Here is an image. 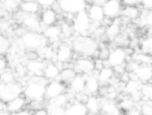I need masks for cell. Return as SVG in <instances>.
I'll use <instances>...</instances> for the list:
<instances>
[{
    "label": "cell",
    "mask_w": 152,
    "mask_h": 115,
    "mask_svg": "<svg viewBox=\"0 0 152 115\" xmlns=\"http://www.w3.org/2000/svg\"><path fill=\"white\" fill-rule=\"evenodd\" d=\"M48 80L43 76H33L23 89L26 98L30 100H43L45 98V87Z\"/></svg>",
    "instance_id": "cell-1"
},
{
    "label": "cell",
    "mask_w": 152,
    "mask_h": 115,
    "mask_svg": "<svg viewBox=\"0 0 152 115\" xmlns=\"http://www.w3.org/2000/svg\"><path fill=\"white\" fill-rule=\"evenodd\" d=\"M72 48L75 52L89 57L96 54L99 43L94 38L80 35L72 41Z\"/></svg>",
    "instance_id": "cell-2"
},
{
    "label": "cell",
    "mask_w": 152,
    "mask_h": 115,
    "mask_svg": "<svg viewBox=\"0 0 152 115\" xmlns=\"http://www.w3.org/2000/svg\"><path fill=\"white\" fill-rule=\"evenodd\" d=\"M92 21L89 18L86 10L74 15L72 27L74 31L82 36H87Z\"/></svg>",
    "instance_id": "cell-3"
},
{
    "label": "cell",
    "mask_w": 152,
    "mask_h": 115,
    "mask_svg": "<svg viewBox=\"0 0 152 115\" xmlns=\"http://www.w3.org/2000/svg\"><path fill=\"white\" fill-rule=\"evenodd\" d=\"M23 92V88L18 82L14 81L7 84L0 82V100L5 103L20 95Z\"/></svg>",
    "instance_id": "cell-4"
},
{
    "label": "cell",
    "mask_w": 152,
    "mask_h": 115,
    "mask_svg": "<svg viewBox=\"0 0 152 115\" xmlns=\"http://www.w3.org/2000/svg\"><path fill=\"white\" fill-rule=\"evenodd\" d=\"M45 39L43 35L32 31L23 33L21 37L23 45L28 50H36L44 46Z\"/></svg>",
    "instance_id": "cell-5"
},
{
    "label": "cell",
    "mask_w": 152,
    "mask_h": 115,
    "mask_svg": "<svg viewBox=\"0 0 152 115\" xmlns=\"http://www.w3.org/2000/svg\"><path fill=\"white\" fill-rule=\"evenodd\" d=\"M58 3L61 11L72 14L86 10L88 4L86 0H62Z\"/></svg>",
    "instance_id": "cell-6"
},
{
    "label": "cell",
    "mask_w": 152,
    "mask_h": 115,
    "mask_svg": "<svg viewBox=\"0 0 152 115\" xmlns=\"http://www.w3.org/2000/svg\"><path fill=\"white\" fill-rule=\"evenodd\" d=\"M128 54L125 51V48L121 46H117L110 51L107 59L105 61L107 62V66L112 68L123 66L126 61Z\"/></svg>",
    "instance_id": "cell-7"
},
{
    "label": "cell",
    "mask_w": 152,
    "mask_h": 115,
    "mask_svg": "<svg viewBox=\"0 0 152 115\" xmlns=\"http://www.w3.org/2000/svg\"><path fill=\"white\" fill-rule=\"evenodd\" d=\"M102 7L106 17L113 20L121 15L122 5L121 0H107Z\"/></svg>",
    "instance_id": "cell-8"
},
{
    "label": "cell",
    "mask_w": 152,
    "mask_h": 115,
    "mask_svg": "<svg viewBox=\"0 0 152 115\" xmlns=\"http://www.w3.org/2000/svg\"><path fill=\"white\" fill-rule=\"evenodd\" d=\"M65 87L63 82L59 80H53L48 83L45 87V98L48 100L54 98L65 92Z\"/></svg>",
    "instance_id": "cell-9"
},
{
    "label": "cell",
    "mask_w": 152,
    "mask_h": 115,
    "mask_svg": "<svg viewBox=\"0 0 152 115\" xmlns=\"http://www.w3.org/2000/svg\"><path fill=\"white\" fill-rule=\"evenodd\" d=\"M74 69L77 73L89 74L95 71L94 62L88 57L80 58L76 60Z\"/></svg>",
    "instance_id": "cell-10"
},
{
    "label": "cell",
    "mask_w": 152,
    "mask_h": 115,
    "mask_svg": "<svg viewBox=\"0 0 152 115\" xmlns=\"http://www.w3.org/2000/svg\"><path fill=\"white\" fill-rule=\"evenodd\" d=\"M86 11L89 18L93 23L100 24L105 18L102 5L91 3L88 8H86Z\"/></svg>",
    "instance_id": "cell-11"
},
{
    "label": "cell",
    "mask_w": 152,
    "mask_h": 115,
    "mask_svg": "<svg viewBox=\"0 0 152 115\" xmlns=\"http://www.w3.org/2000/svg\"><path fill=\"white\" fill-rule=\"evenodd\" d=\"M73 55L72 47L66 44L60 45L55 52L56 61L61 63H66L71 60Z\"/></svg>",
    "instance_id": "cell-12"
},
{
    "label": "cell",
    "mask_w": 152,
    "mask_h": 115,
    "mask_svg": "<svg viewBox=\"0 0 152 115\" xmlns=\"http://www.w3.org/2000/svg\"><path fill=\"white\" fill-rule=\"evenodd\" d=\"M134 73L137 79L142 83L150 82L152 78L151 64H140Z\"/></svg>",
    "instance_id": "cell-13"
},
{
    "label": "cell",
    "mask_w": 152,
    "mask_h": 115,
    "mask_svg": "<svg viewBox=\"0 0 152 115\" xmlns=\"http://www.w3.org/2000/svg\"><path fill=\"white\" fill-rule=\"evenodd\" d=\"M86 76L84 92H86V93L90 95L96 94L99 92L100 87V84L97 75L92 73L89 74H86Z\"/></svg>",
    "instance_id": "cell-14"
},
{
    "label": "cell",
    "mask_w": 152,
    "mask_h": 115,
    "mask_svg": "<svg viewBox=\"0 0 152 115\" xmlns=\"http://www.w3.org/2000/svg\"><path fill=\"white\" fill-rule=\"evenodd\" d=\"M57 18V13L52 7H50L44 8L40 14V21L41 24L47 27L55 24Z\"/></svg>",
    "instance_id": "cell-15"
},
{
    "label": "cell",
    "mask_w": 152,
    "mask_h": 115,
    "mask_svg": "<svg viewBox=\"0 0 152 115\" xmlns=\"http://www.w3.org/2000/svg\"><path fill=\"white\" fill-rule=\"evenodd\" d=\"M46 63L42 60L38 59L28 60L26 64L27 71L33 74V76H43V72Z\"/></svg>",
    "instance_id": "cell-16"
},
{
    "label": "cell",
    "mask_w": 152,
    "mask_h": 115,
    "mask_svg": "<svg viewBox=\"0 0 152 115\" xmlns=\"http://www.w3.org/2000/svg\"><path fill=\"white\" fill-rule=\"evenodd\" d=\"M26 104L25 97L19 95L6 103V110L13 114L23 109Z\"/></svg>",
    "instance_id": "cell-17"
},
{
    "label": "cell",
    "mask_w": 152,
    "mask_h": 115,
    "mask_svg": "<svg viewBox=\"0 0 152 115\" xmlns=\"http://www.w3.org/2000/svg\"><path fill=\"white\" fill-rule=\"evenodd\" d=\"M26 14L23 19V23L24 26L28 28L30 31L39 33L42 24L40 20L36 16V14Z\"/></svg>",
    "instance_id": "cell-18"
},
{
    "label": "cell",
    "mask_w": 152,
    "mask_h": 115,
    "mask_svg": "<svg viewBox=\"0 0 152 115\" xmlns=\"http://www.w3.org/2000/svg\"><path fill=\"white\" fill-rule=\"evenodd\" d=\"M69 84L72 91L76 94H81L85 91L86 77L84 74L77 73Z\"/></svg>",
    "instance_id": "cell-19"
},
{
    "label": "cell",
    "mask_w": 152,
    "mask_h": 115,
    "mask_svg": "<svg viewBox=\"0 0 152 115\" xmlns=\"http://www.w3.org/2000/svg\"><path fill=\"white\" fill-rule=\"evenodd\" d=\"M121 33V21L118 20V17L113 19L105 29L104 35L110 41H112Z\"/></svg>",
    "instance_id": "cell-20"
},
{
    "label": "cell",
    "mask_w": 152,
    "mask_h": 115,
    "mask_svg": "<svg viewBox=\"0 0 152 115\" xmlns=\"http://www.w3.org/2000/svg\"><path fill=\"white\" fill-rule=\"evenodd\" d=\"M43 36L48 40L56 42L58 41L61 36V30L60 26L55 24L52 26H47L43 30Z\"/></svg>",
    "instance_id": "cell-21"
},
{
    "label": "cell",
    "mask_w": 152,
    "mask_h": 115,
    "mask_svg": "<svg viewBox=\"0 0 152 115\" xmlns=\"http://www.w3.org/2000/svg\"><path fill=\"white\" fill-rule=\"evenodd\" d=\"M60 73L59 67L53 62H49L45 64L43 76L48 80L57 79Z\"/></svg>",
    "instance_id": "cell-22"
},
{
    "label": "cell",
    "mask_w": 152,
    "mask_h": 115,
    "mask_svg": "<svg viewBox=\"0 0 152 115\" xmlns=\"http://www.w3.org/2000/svg\"><path fill=\"white\" fill-rule=\"evenodd\" d=\"M84 104L88 110V113L97 114L100 112V101L95 96V95H90V96H88Z\"/></svg>",
    "instance_id": "cell-23"
},
{
    "label": "cell",
    "mask_w": 152,
    "mask_h": 115,
    "mask_svg": "<svg viewBox=\"0 0 152 115\" xmlns=\"http://www.w3.org/2000/svg\"><path fill=\"white\" fill-rule=\"evenodd\" d=\"M88 114V110L85 104L81 101L73 103L65 107V114L85 115Z\"/></svg>",
    "instance_id": "cell-24"
},
{
    "label": "cell",
    "mask_w": 152,
    "mask_h": 115,
    "mask_svg": "<svg viewBox=\"0 0 152 115\" xmlns=\"http://www.w3.org/2000/svg\"><path fill=\"white\" fill-rule=\"evenodd\" d=\"M69 101V97L65 92L58 95L54 98L49 100L47 110L55 108H65Z\"/></svg>",
    "instance_id": "cell-25"
},
{
    "label": "cell",
    "mask_w": 152,
    "mask_h": 115,
    "mask_svg": "<svg viewBox=\"0 0 152 115\" xmlns=\"http://www.w3.org/2000/svg\"><path fill=\"white\" fill-rule=\"evenodd\" d=\"M20 10L25 14H37L40 9V6L35 1H23L19 5Z\"/></svg>",
    "instance_id": "cell-26"
},
{
    "label": "cell",
    "mask_w": 152,
    "mask_h": 115,
    "mask_svg": "<svg viewBox=\"0 0 152 115\" xmlns=\"http://www.w3.org/2000/svg\"><path fill=\"white\" fill-rule=\"evenodd\" d=\"M115 76V72L112 67L110 66H103L98 71L97 74V79L100 82L106 83H109L110 80Z\"/></svg>",
    "instance_id": "cell-27"
},
{
    "label": "cell",
    "mask_w": 152,
    "mask_h": 115,
    "mask_svg": "<svg viewBox=\"0 0 152 115\" xmlns=\"http://www.w3.org/2000/svg\"><path fill=\"white\" fill-rule=\"evenodd\" d=\"M100 111L105 114H120L119 107L115 104L112 100L107 99L103 102H101Z\"/></svg>",
    "instance_id": "cell-28"
},
{
    "label": "cell",
    "mask_w": 152,
    "mask_h": 115,
    "mask_svg": "<svg viewBox=\"0 0 152 115\" xmlns=\"http://www.w3.org/2000/svg\"><path fill=\"white\" fill-rule=\"evenodd\" d=\"M121 15L130 20H135L140 18L141 11L137 6H124Z\"/></svg>",
    "instance_id": "cell-29"
},
{
    "label": "cell",
    "mask_w": 152,
    "mask_h": 115,
    "mask_svg": "<svg viewBox=\"0 0 152 115\" xmlns=\"http://www.w3.org/2000/svg\"><path fill=\"white\" fill-rule=\"evenodd\" d=\"M142 84V83L138 79H129L126 83H125L124 90L125 93L131 95L140 91Z\"/></svg>",
    "instance_id": "cell-30"
},
{
    "label": "cell",
    "mask_w": 152,
    "mask_h": 115,
    "mask_svg": "<svg viewBox=\"0 0 152 115\" xmlns=\"http://www.w3.org/2000/svg\"><path fill=\"white\" fill-rule=\"evenodd\" d=\"M77 72L74 68L66 67L60 70L59 74L57 79L63 83H69L77 75Z\"/></svg>",
    "instance_id": "cell-31"
},
{
    "label": "cell",
    "mask_w": 152,
    "mask_h": 115,
    "mask_svg": "<svg viewBox=\"0 0 152 115\" xmlns=\"http://www.w3.org/2000/svg\"><path fill=\"white\" fill-rule=\"evenodd\" d=\"M139 46L140 48L141 52L151 55L152 51L151 36H147L145 38L143 39L141 42H140Z\"/></svg>",
    "instance_id": "cell-32"
},
{
    "label": "cell",
    "mask_w": 152,
    "mask_h": 115,
    "mask_svg": "<svg viewBox=\"0 0 152 115\" xmlns=\"http://www.w3.org/2000/svg\"><path fill=\"white\" fill-rule=\"evenodd\" d=\"M132 60L137 61L139 64H151V55L143 52H138L132 55Z\"/></svg>",
    "instance_id": "cell-33"
},
{
    "label": "cell",
    "mask_w": 152,
    "mask_h": 115,
    "mask_svg": "<svg viewBox=\"0 0 152 115\" xmlns=\"http://www.w3.org/2000/svg\"><path fill=\"white\" fill-rule=\"evenodd\" d=\"M140 91L142 98H144L146 100H151L152 86L150 82L142 83L141 86Z\"/></svg>",
    "instance_id": "cell-34"
},
{
    "label": "cell",
    "mask_w": 152,
    "mask_h": 115,
    "mask_svg": "<svg viewBox=\"0 0 152 115\" xmlns=\"http://www.w3.org/2000/svg\"><path fill=\"white\" fill-rule=\"evenodd\" d=\"M15 76L11 71L4 70L0 74V82L2 83H10L15 80Z\"/></svg>",
    "instance_id": "cell-35"
},
{
    "label": "cell",
    "mask_w": 152,
    "mask_h": 115,
    "mask_svg": "<svg viewBox=\"0 0 152 115\" xmlns=\"http://www.w3.org/2000/svg\"><path fill=\"white\" fill-rule=\"evenodd\" d=\"M11 43L8 39L0 34V55L6 53L10 49Z\"/></svg>",
    "instance_id": "cell-36"
},
{
    "label": "cell",
    "mask_w": 152,
    "mask_h": 115,
    "mask_svg": "<svg viewBox=\"0 0 152 115\" xmlns=\"http://www.w3.org/2000/svg\"><path fill=\"white\" fill-rule=\"evenodd\" d=\"M140 64L137 61L131 59V60L125 62L124 66L125 71L128 73H134Z\"/></svg>",
    "instance_id": "cell-37"
},
{
    "label": "cell",
    "mask_w": 152,
    "mask_h": 115,
    "mask_svg": "<svg viewBox=\"0 0 152 115\" xmlns=\"http://www.w3.org/2000/svg\"><path fill=\"white\" fill-rule=\"evenodd\" d=\"M41 48L42 55L43 58L47 60H49L52 58V57L55 55V52L52 47L48 46H43Z\"/></svg>",
    "instance_id": "cell-38"
},
{
    "label": "cell",
    "mask_w": 152,
    "mask_h": 115,
    "mask_svg": "<svg viewBox=\"0 0 152 115\" xmlns=\"http://www.w3.org/2000/svg\"><path fill=\"white\" fill-rule=\"evenodd\" d=\"M141 114L144 115H151L152 114V105L151 100H147L143 103L140 108Z\"/></svg>",
    "instance_id": "cell-39"
},
{
    "label": "cell",
    "mask_w": 152,
    "mask_h": 115,
    "mask_svg": "<svg viewBox=\"0 0 152 115\" xmlns=\"http://www.w3.org/2000/svg\"><path fill=\"white\" fill-rule=\"evenodd\" d=\"M60 27L61 30V35H63L66 38H69L72 35V30L73 29L68 23H64L60 26Z\"/></svg>",
    "instance_id": "cell-40"
},
{
    "label": "cell",
    "mask_w": 152,
    "mask_h": 115,
    "mask_svg": "<svg viewBox=\"0 0 152 115\" xmlns=\"http://www.w3.org/2000/svg\"><path fill=\"white\" fill-rule=\"evenodd\" d=\"M2 6L8 11H14L19 7V5L12 0H4Z\"/></svg>",
    "instance_id": "cell-41"
},
{
    "label": "cell",
    "mask_w": 152,
    "mask_h": 115,
    "mask_svg": "<svg viewBox=\"0 0 152 115\" xmlns=\"http://www.w3.org/2000/svg\"><path fill=\"white\" fill-rule=\"evenodd\" d=\"M134 102H135L131 98H129L122 100L119 105L121 108L128 111L134 107Z\"/></svg>",
    "instance_id": "cell-42"
},
{
    "label": "cell",
    "mask_w": 152,
    "mask_h": 115,
    "mask_svg": "<svg viewBox=\"0 0 152 115\" xmlns=\"http://www.w3.org/2000/svg\"><path fill=\"white\" fill-rule=\"evenodd\" d=\"M110 51V50L107 47H103L102 48H100L97 54L98 58L103 61H106L109 57Z\"/></svg>",
    "instance_id": "cell-43"
},
{
    "label": "cell",
    "mask_w": 152,
    "mask_h": 115,
    "mask_svg": "<svg viewBox=\"0 0 152 115\" xmlns=\"http://www.w3.org/2000/svg\"><path fill=\"white\" fill-rule=\"evenodd\" d=\"M141 21L144 24L146 25L147 27H151L152 25V12L151 10H147L146 14L143 16V19Z\"/></svg>",
    "instance_id": "cell-44"
},
{
    "label": "cell",
    "mask_w": 152,
    "mask_h": 115,
    "mask_svg": "<svg viewBox=\"0 0 152 115\" xmlns=\"http://www.w3.org/2000/svg\"><path fill=\"white\" fill-rule=\"evenodd\" d=\"M36 2L39 4L41 8L44 9L52 7L57 1L56 0H36Z\"/></svg>",
    "instance_id": "cell-45"
},
{
    "label": "cell",
    "mask_w": 152,
    "mask_h": 115,
    "mask_svg": "<svg viewBox=\"0 0 152 115\" xmlns=\"http://www.w3.org/2000/svg\"><path fill=\"white\" fill-rule=\"evenodd\" d=\"M25 57L28 61L38 59L39 58L40 55L39 54V52L36 51V50H28V51L26 52Z\"/></svg>",
    "instance_id": "cell-46"
},
{
    "label": "cell",
    "mask_w": 152,
    "mask_h": 115,
    "mask_svg": "<svg viewBox=\"0 0 152 115\" xmlns=\"http://www.w3.org/2000/svg\"><path fill=\"white\" fill-rule=\"evenodd\" d=\"M139 4L141 5L144 10H151L152 8V0H139Z\"/></svg>",
    "instance_id": "cell-47"
},
{
    "label": "cell",
    "mask_w": 152,
    "mask_h": 115,
    "mask_svg": "<svg viewBox=\"0 0 152 115\" xmlns=\"http://www.w3.org/2000/svg\"><path fill=\"white\" fill-rule=\"evenodd\" d=\"M124 6H137L139 4V0H121Z\"/></svg>",
    "instance_id": "cell-48"
},
{
    "label": "cell",
    "mask_w": 152,
    "mask_h": 115,
    "mask_svg": "<svg viewBox=\"0 0 152 115\" xmlns=\"http://www.w3.org/2000/svg\"><path fill=\"white\" fill-rule=\"evenodd\" d=\"M16 72L19 75V76H23L25 75L27 72V69H26V67H24L22 64H18L16 66Z\"/></svg>",
    "instance_id": "cell-49"
},
{
    "label": "cell",
    "mask_w": 152,
    "mask_h": 115,
    "mask_svg": "<svg viewBox=\"0 0 152 115\" xmlns=\"http://www.w3.org/2000/svg\"><path fill=\"white\" fill-rule=\"evenodd\" d=\"M7 67V62L6 60L2 57H0V72H2L5 70H6Z\"/></svg>",
    "instance_id": "cell-50"
},
{
    "label": "cell",
    "mask_w": 152,
    "mask_h": 115,
    "mask_svg": "<svg viewBox=\"0 0 152 115\" xmlns=\"http://www.w3.org/2000/svg\"><path fill=\"white\" fill-rule=\"evenodd\" d=\"M34 114L36 115H46L48 114V111L45 107L39 108L34 111Z\"/></svg>",
    "instance_id": "cell-51"
},
{
    "label": "cell",
    "mask_w": 152,
    "mask_h": 115,
    "mask_svg": "<svg viewBox=\"0 0 152 115\" xmlns=\"http://www.w3.org/2000/svg\"><path fill=\"white\" fill-rule=\"evenodd\" d=\"M87 2L88 1L90 4L93 3V4H97L99 5H103L107 0H86Z\"/></svg>",
    "instance_id": "cell-52"
},
{
    "label": "cell",
    "mask_w": 152,
    "mask_h": 115,
    "mask_svg": "<svg viewBox=\"0 0 152 115\" xmlns=\"http://www.w3.org/2000/svg\"><path fill=\"white\" fill-rule=\"evenodd\" d=\"M5 110H6V103L0 100V114H1V113H4Z\"/></svg>",
    "instance_id": "cell-53"
},
{
    "label": "cell",
    "mask_w": 152,
    "mask_h": 115,
    "mask_svg": "<svg viewBox=\"0 0 152 115\" xmlns=\"http://www.w3.org/2000/svg\"><path fill=\"white\" fill-rule=\"evenodd\" d=\"M13 1H14L15 3H17V4H18L20 5V4L23 1V0H12Z\"/></svg>",
    "instance_id": "cell-54"
},
{
    "label": "cell",
    "mask_w": 152,
    "mask_h": 115,
    "mask_svg": "<svg viewBox=\"0 0 152 115\" xmlns=\"http://www.w3.org/2000/svg\"><path fill=\"white\" fill-rule=\"evenodd\" d=\"M2 23L0 21V32H1V29H2Z\"/></svg>",
    "instance_id": "cell-55"
},
{
    "label": "cell",
    "mask_w": 152,
    "mask_h": 115,
    "mask_svg": "<svg viewBox=\"0 0 152 115\" xmlns=\"http://www.w3.org/2000/svg\"><path fill=\"white\" fill-rule=\"evenodd\" d=\"M23 1H35L36 0H23Z\"/></svg>",
    "instance_id": "cell-56"
},
{
    "label": "cell",
    "mask_w": 152,
    "mask_h": 115,
    "mask_svg": "<svg viewBox=\"0 0 152 115\" xmlns=\"http://www.w3.org/2000/svg\"><path fill=\"white\" fill-rule=\"evenodd\" d=\"M62 1V0H56L57 2H59V1Z\"/></svg>",
    "instance_id": "cell-57"
},
{
    "label": "cell",
    "mask_w": 152,
    "mask_h": 115,
    "mask_svg": "<svg viewBox=\"0 0 152 115\" xmlns=\"http://www.w3.org/2000/svg\"><path fill=\"white\" fill-rule=\"evenodd\" d=\"M4 0H0V1H3Z\"/></svg>",
    "instance_id": "cell-58"
}]
</instances>
